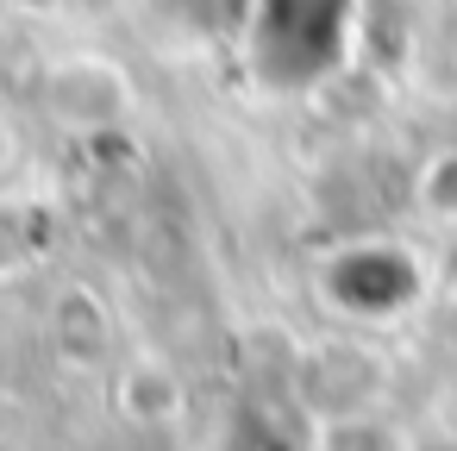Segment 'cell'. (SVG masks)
<instances>
[{
	"label": "cell",
	"instance_id": "cell-1",
	"mask_svg": "<svg viewBox=\"0 0 457 451\" xmlns=\"http://www.w3.org/2000/svg\"><path fill=\"white\" fill-rule=\"evenodd\" d=\"M38 101L70 132H107V126H120L138 107V88H132V76L113 57H63V63L45 70Z\"/></svg>",
	"mask_w": 457,
	"mask_h": 451
},
{
	"label": "cell",
	"instance_id": "cell-2",
	"mask_svg": "<svg viewBox=\"0 0 457 451\" xmlns=\"http://www.w3.org/2000/svg\"><path fill=\"white\" fill-rule=\"evenodd\" d=\"M107 332H113V313L101 307V295L95 288H63L57 295V307H51V345L70 357V363H95V357H107Z\"/></svg>",
	"mask_w": 457,
	"mask_h": 451
},
{
	"label": "cell",
	"instance_id": "cell-3",
	"mask_svg": "<svg viewBox=\"0 0 457 451\" xmlns=\"http://www.w3.org/2000/svg\"><path fill=\"white\" fill-rule=\"evenodd\" d=\"M113 395H120V413H126V420H138V426H163V420H176V413H182V401H188L182 376H176L170 363H157V357L126 363V370H120V382H113Z\"/></svg>",
	"mask_w": 457,
	"mask_h": 451
},
{
	"label": "cell",
	"instance_id": "cell-4",
	"mask_svg": "<svg viewBox=\"0 0 457 451\" xmlns=\"http://www.w3.org/2000/svg\"><path fill=\"white\" fill-rule=\"evenodd\" d=\"M413 207H420L432 226H457V145L432 151V157L413 170Z\"/></svg>",
	"mask_w": 457,
	"mask_h": 451
},
{
	"label": "cell",
	"instance_id": "cell-5",
	"mask_svg": "<svg viewBox=\"0 0 457 451\" xmlns=\"http://www.w3.org/2000/svg\"><path fill=\"white\" fill-rule=\"evenodd\" d=\"M320 451H401V432L376 407H357V413H332L326 420Z\"/></svg>",
	"mask_w": 457,
	"mask_h": 451
},
{
	"label": "cell",
	"instance_id": "cell-6",
	"mask_svg": "<svg viewBox=\"0 0 457 451\" xmlns=\"http://www.w3.org/2000/svg\"><path fill=\"white\" fill-rule=\"evenodd\" d=\"M451 238L432 251V282H438V295H451L457 301V226H445Z\"/></svg>",
	"mask_w": 457,
	"mask_h": 451
}]
</instances>
